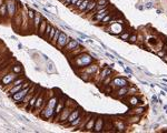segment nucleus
Returning <instances> with one entry per match:
<instances>
[{
	"mask_svg": "<svg viewBox=\"0 0 167 133\" xmlns=\"http://www.w3.org/2000/svg\"><path fill=\"white\" fill-rule=\"evenodd\" d=\"M72 59H75L74 65H76V67H75L76 71L85 68V67H87V65H89L90 63H93V62L95 61V59L89 54V52H87V51L83 52V53H80V54H78L77 57H75V58H72Z\"/></svg>",
	"mask_w": 167,
	"mask_h": 133,
	"instance_id": "1",
	"label": "nucleus"
},
{
	"mask_svg": "<svg viewBox=\"0 0 167 133\" xmlns=\"http://www.w3.org/2000/svg\"><path fill=\"white\" fill-rule=\"evenodd\" d=\"M77 107H78V105L76 103H74L71 107H69V102H66V105H65L64 110L61 111L60 114H59V115H58V117L55 119L56 122L59 123V124H64L65 122H66V120L68 119V117L70 115V113L74 111V109H76Z\"/></svg>",
	"mask_w": 167,
	"mask_h": 133,
	"instance_id": "2",
	"label": "nucleus"
},
{
	"mask_svg": "<svg viewBox=\"0 0 167 133\" xmlns=\"http://www.w3.org/2000/svg\"><path fill=\"white\" fill-rule=\"evenodd\" d=\"M110 10H111L110 9V5L109 6H107V7H105V8H103V9L98 10V11L93 16V18L90 19V21H91L94 25H97V26H98V23L101 21V19H103L104 17L110 12Z\"/></svg>",
	"mask_w": 167,
	"mask_h": 133,
	"instance_id": "3",
	"label": "nucleus"
},
{
	"mask_svg": "<svg viewBox=\"0 0 167 133\" xmlns=\"http://www.w3.org/2000/svg\"><path fill=\"white\" fill-rule=\"evenodd\" d=\"M111 73H114L112 68H110V67H108V65H104L103 68H100L99 74L96 75V77L94 78V80L97 82V84H99V83H101V82L105 80V78H106L107 75L111 74Z\"/></svg>",
	"mask_w": 167,
	"mask_h": 133,
	"instance_id": "4",
	"label": "nucleus"
},
{
	"mask_svg": "<svg viewBox=\"0 0 167 133\" xmlns=\"http://www.w3.org/2000/svg\"><path fill=\"white\" fill-rule=\"evenodd\" d=\"M130 83L128 82V80L126 78H124V77H114V79L111 80V82H110V87H111L112 91L116 90V89L118 88H122V87H125V85H129Z\"/></svg>",
	"mask_w": 167,
	"mask_h": 133,
	"instance_id": "5",
	"label": "nucleus"
},
{
	"mask_svg": "<svg viewBox=\"0 0 167 133\" xmlns=\"http://www.w3.org/2000/svg\"><path fill=\"white\" fill-rule=\"evenodd\" d=\"M38 89V85L36 84H32L31 87H30V89H29L28 93L26 94V97L23 98V100L21 101V103H18L17 105L19 108H21V109H25V108L27 107V104H28V102L30 101V99H31L32 97H33V94L36 93V90Z\"/></svg>",
	"mask_w": 167,
	"mask_h": 133,
	"instance_id": "6",
	"label": "nucleus"
},
{
	"mask_svg": "<svg viewBox=\"0 0 167 133\" xmlns=\"http://www.w3.org/2000/svg\"><path fill=\"white\" fill-rule=\"evenodd\" d=\"M19 75H21V74H17L15 72L10 71L9 73H7L5 77H2V78L0 79V87H5V85L11 83V82H12L13 80H16Z\"/></svg>",
	"mask_w": 167,
	"mask_h": 133,
	"instance_id": "7",
	"label": "nucleus"
},
{
	"mask_svg": "<svg viewBox=\"0 0 167 133\" xmlns=\"http://www.w3.org/2000/svg\"><path fill=\"white\" fill-rule=\"evenodd\" d=\"M71 39H72V38H70L68 34H66L64 31H61L60 36H59V38H58V40H57V43H56V47H57L59 50H62V49L65 48V45L67 44Z\"/></svg>",
	"mask_w": 167,
	"mask_h": 133,
	"instance_id": "8",
	"label": "nucleus"
},
{
	"mask_svg": "<svg viewBox=\"0 0 167 133\" xmlns=\"http://www.w3.org/2000/svg\"><path fill=\"white\" fill-rule=\"evenodd\" d=\"M29 89H30V87L29 88H26V89H21L20 91H18L17 93H15V94H12V95H10V99L15 102L16 104H18V103H20L21 101L23 100V98L26 97V94L28 93V91H29Z\"/></svg>",
	"mask_w": 167,
	"mask_h": 133,
	"instance_id": "9",
	"label": "nucleus"
},
{
	"mask_svg": "<svg viewBox=\"0 0 167 133\" xmlns=\"http://www.w3.org/2000/svg\"><path fill=\"white\" fill-rule=\"evenodd\" d=\"M124 102L128 104L130 108L136 107V105H144V104L141 103V102H143V101H141V98L139 97L138 94L130 95V97H128L127 99H125V100H124Z\"/></svg>",
	"mask_w": 167,
	"mask_h": 133,
	"instance_id": "10",
	"label": "nucleus"
},
{
	"mask_svg": "<svg viewBox=\"0 0 167 133\" xmlns=\"http://www.w3.org/2000/svg\"><path fill=\"white\" fill-rule=\"evenodd\" d=\"M7 5V11H8V18L12 19L15 15L17 13V7H16V1L15 0H5Z\"/></svg>",
	"mask_w": 167,
	"mask_h": 133,
	"instance_id": "11",
	"label": "nucleus"
},
{
	"mask_svg": "<svg viewBox=\"0 0 167 133\" xmlns=\"http://www.w3.org/2000/svg\"><path fill=\"white\" fill-rule=\"evenodd\" d=\"M66 100H67V98H59L58 99V102H57V105L55 108V111H54V115H52V120H55L56 118L60 114V112L64 110L65 105H66ZM51 120V121H52Z\"/></svg>",
	"mask_w": 167,
	"mask_h": 133,
	"instance_id": "12",
	"label": "nucleus"
},
{
	"mask_svg": "<svg viewBox=\"0 0 167 133\" xmlns=\"http://www.w3.org/2000/svg\"><path fill=\"white\" fill-rule=\"evenodd\" d=\"M81 113H83V110H81V108H80V107H77L76 109H74V111H72V112L70 113V115L68 117V119L66 120V122H65V123L62 124V125L67 128L68 124L71 123V122H72V121H74L75 119H77V118L79 117V115H80Z\"/></svg>",
	"mask_w": 167,
	"mask_h": 133,
	"instance_id": "13",
	"label": "nucleus"
},
{
	"mask_svg": "<svg viewBox=\"0 0 167 133\" xmlns=\"http://www.w3.org/2000/svg\"><path fill=\"white\" fill-rule=\"evenodd\" d=\"M79 45H80V43L78 42L77 40L76 39H71L70 41H69V42L67 43V44L65 45V48L62 49V50H61V51L64 52V53H70V52H72L75 50V49L77 48V47H79Z\"/></svg>",
	"mask_w": 167,
	"mask_h": 133,
	"instance_id": "14",
	"label": "nucleus"
},
{
	"mask_svg": "<svg viewBox=\"0 0 167 133\" xmlns=\"http://www.w3.org/2000/svg\"><path fill=\"white\" fill-rule=\"evenodd\" d=\"M112 125L114 129H117V132H124L127 129V122L119 118V120H112Z\"/></svg>",
	"mask_w": 167,
	"mask_h": 133,
	"instance_id": "15",
	"label": "nucleus"
},
{
	"mask_svg": "<svg viewBox=\"0 0 167 133\" xmlns=\"http://www.w3.org/2000/svg\"><path fill=\"white\" fill-rule=\"evenodd\" d=\"M104 125H105V120L104 117L101 115H97L96 118V122H95V127H94L93 132H104Z\"/></svg>",
	"mask_w": 167,
	"mask_h": 133,
	"instance_id": "16",
	"label": "nucleus"
},
{
	"mask_svg": "<svg viewBox=\"0 0 167 133\" xmlns=\"http://www.w3.org/2000/svg\"><path fill=\"white\" fill-rule=\"evenodd\" d=\"M40 90H41V88H40V87H38V89L36 90V93L33 94V97L30 99V101H29L28 104H27V107L25 108V110H26L27 112H32V110H33V107H35V104H36V100H37V98H38L39 93H40Z\"/></svg>",
	"mask_w": 167,
	"mask_h": 133,
	"instance_id": "17",
	"label": "nucleus"
},
{
	"mask_svg": "<svg viewBox=\"0 0 167 133\" xmlns=\"http://www.w3.org/2000/svg\"><path fill=\"white\" fill-rule=\"evenodd\" d=\"M146 112V108L145 105H136V107L130 108V110L127 112L126 114H136V115H143Z\"/></svg>",
	"mask_w": 167,
	"mask_h": 133,
	"instance_id": "18",
	"label": "nucleus"
},
{
	"mask_svg": "<svg viewBox=\"0 0 167 133\" xmlns=\"http://www.w3.org/2000/svg\"><path fill=\"white\" fill-rule=\"evenodd\" d=\"M42 19H44V17H42L41 13L36 12L35 18L32 19V26H33V31H35V32H37V30H38V28H39V25H40Z\"/></svg>",
	"mask_w": 167,
	"mask_h": 133,
	"instance_id": "19",
	"label": "nucleus"
},
{
	"mask_svg": "<svg viewBox=\"0 0 167 133\" xmlns=\"http://www.w3.org/2000/svg\"><path fill=\"white\" fill-rule=\"evenodd\" d=\"M49 21H47V20L44 18V19L41 20V22H40V25H39V28H38V30H37V34H38L40 38H42L44 37V33H45V31H46V27H47V23H48Z\"/></svg>",
	"mask_w": 167,
	"mask_h": 133,
	"instance_id": "20",
	"label": "nucleus"
},
{
	"mask_svg": "<svg viewBox=\"0 0 167 133\" xmlns=\"http://www.w3.org/2000/svg\"><path fill=\"white\" fill-rule=\"evenodd\" d=\"M96 118H97L96 114H93V115H91V118H90L89 121H88V123H87L86 127H85V131L93 132L94 127H95V122H96Z\"/></svg>",
	"mask_w": 167,
	"mask_h": 133,
	"instance_id": "21",
	"label": "nucleus"
},
{
	"mask_svg": "<svg viewBox=\"0 0 167 133\" xmlns=\"http://www.w3.org/2000/svg\"><path fill=\"white\" fill-rule=\"evenodd\" d=\"M126 117H128L126 119V122L127 123H130V124H135V123H138L140 121V115H136V114H125Z\"/></svg>",
	"mask_w": 167,
	"mask_h": 133,
	"instance_id": "22",
	"label": "nucleus"
},
{
	"mask_svg": "<svg viewBox=\"0 0 167 133\" xmlns=\"http://www.w3.org/2000/svg\"><path fill=\"white\" fill-rule=\"evenodd\" d=\"M85 112H84L83 111V113L80 114V115H79V117L77 118V119H75L74 121H72V122H71V123H69L67 125V128H71V129H76V128L78 127V125H79V124H80V122L81 121H83V119H84V117H85Z\"/></svg>",
	"mask_w": 167,
	"mask_h": 133,
	"instance_id": "23",
	"label": "nucleus"
},
{
	"mask_svg": "<svg viewBox=\"0 0 167 133\" xmlns=\"http://www.w3.org/2000/svg\"><path fill=\"white\" fill-rule=\"evenodd\" d=\"M91 115H93V113H86L85 114V117H84L83 121L80 122V124L78 125L75 130H83V129H85V127H86V124L88 123V121H89V119L91 118Z\"/></svg>",
	"mask_w": 167,
	"mask_h": 133,
	"instance_id": "24",
	"label": "nucleus"
},
{
	"mask_svg": "<svg viewBox=\"0 0 167 133\" xmlns=\"http://www.w3.org/2000/svg\"><path fill=\"white\" fill-rule=\"evenodd\" d=\"M12 72L17 73V74H23V68H22V64L19 63L18 61H15L12 64Z\"/></svg>",
	"mask_w": 167,
	"mask_h": 133,
	"instance_id": "25",
	"label": "nucleus"
},
{
	"mask_svg": "<svg viewBox=\"0 0 167 133\" xmlns=\"http://www.w3.org/2000/svg\"><path fill=\"white\" fill-rule=\"evenodd\" d=\"M86 51V49L84 48L83 45H79V47H77V48L75 49L72 52H70V53H68V55H69V59H72L75 58V57H77L78 54H80V53H83V52Z\"/></svg>",
	"mask_w": 167,
	"mask_h": 133,
	"instance_id": "26",
	"label": "nucleus"
},
{
	"mask_svg": "<svg viewBox=\"0 0 167 133\" xmlns=\"http://www.w3.org/2000/svg\"><path fill=\"white\" fill-rule=\"evenodd\" d=\"M96 6H97V0H91V1L88 3L87 8L84 10V12L81 13V16H86L87 13H89L90 11H93V10L95 9V7H96Z\"/></svg>",
	"mask_w": 167,
	"mask_h": 133,
	"instance_id": "27",
	"label": "nucleus"
},
{
	"mask_svg": "<svg viewBox=\"0 0 167 133\" xmlns=\"http://www.w3.org/2000/svg\"><path fill=\"white\" fill-rule=\"evenodd\" d=\"M8 17V11H7V5L6 2H3L0 6V18L1 19H6Z\"/></svg>",
	"mask_w": 167,
	"mask_h": 133,
	"instance_id": "28",
	"label": "nucleus"
},
{
	"mask_svg": "<svg viewBox=\"0 0 167 133\" xmlns=\"http://www.w3.org/2000/svg\"><path fill=\"white\" fill-rule=\"evenodd\" d=\"M133 31H127V30H124L122 33H119L117 37H119V39L122 40V41H128L129 37H130V34H132Z\"/></svg>",
	"mask_w": 167,
	"mask_h": 133,
	"instance_id": "29",
	"label": "nucleus"
},
{
	"mask_svg": "<svg viewBox=\"0 0 167 133\" xmlns=\"http://www.w3.org/2000/svg\"><path fill=\"white\" fill-rule=\"evenodd\" d=\"M22 89V83L21 84H18V85H15V87H12V88L10 89L8 92H7V94H8V97H10V95H12V94L17 93L18 91H20Z\"/></svg>",
	"mask_w": 167,
	"mask_h": 133,
	"instance_id": "30",
	"label": "nucleus"
},
{
	"mask_svg": "<svg viewBox=\"0 0 167 133\" xmlns=\"http://www.w3.org/2000/svg\"><path fill=\"white\" fill-rule=\"evenodd\" d=\"M78 75L80 77V79H83L85 82H90L91 80H93V77L89 74H87V73H85V72H77Z\"/></svg>",
	"mask_w": 167,
	"mask_h": 133,
	"instance_id": "31",
	"label": "nucleus"
},
{
	"mask_svg": "<svg viewBox=\"0 0 167 133\" xmlns=\"http://www.w3.org/2000/svg\"><path fill=\"white\" fill-rule=\"evenodd\" d=\"M60 33H61V30L60 29H58L57 28V30H56V32H55V34H54V37H52V39H51V41H50V44H52V45H55L56 47V43H57V40H58V38H59V36H60Z\"/></svg>",
	"mask_w": 167,
	"mask_h": 133,
	"instance_id": "32",
	"label": "nucleus"
},
{
	"mask_svg": "<svg viewBox=\"0 0 167 133\" xmlns=\"http://www.w3.org/2000/svg\"><path fill=\"white\" fill-rule=\"evenodd\" d=\"M90 1H91V0H84L83 3L80 5V7H79V8L77 9V12L79 13V15H81V13L84 12V10L87 8V6H88V3H89Z\"/></svg>",
	"mask_w": 167,
	"mask_h": 133,
	"instance_id": "33",
	"label": "nucleus"
},
{
	"mask_svg": "<svg viewBox=\"0 0 167 133\" xmlns=\"http://www.w3.org/2000/svg\"><path fill=\"white\" fill-rule=\"evenodd\" d=\"M51 28H52V25L50 22L47 23V27H46V31L45 33H44V37H42V39L44 40H48V37H49V33H50V31H51Z\"/></svg>",
	"mask_w": 167,
	"mask_h": 133,
	"instance_id": "34",
	"label": "nucleus"
},
{
	"mask_svg": "<svg viewBox=\"0 0 167 133\" xmlns=\"http://www.w3.org/2000/svg\"><path fill=\"white\" fill-rule=\"evenodd\" d=\"M115 74H116V72H114V73H111V74H109V75H107L106 78H105V80L101 82L104 87H106V85H109V84H110V82H111V80L114 79Z\"/></svg>",
	"mask_w": 167,
	"mask_h": 133,
	"instance_id": "35",
	"label": "nucleus"
},
{
	"mask_svg": "<svg viewBox=\"0 0 167 133\" xmlns=\"http://www.w3.org/2000/svg\"><path fill=\"white\" fill-rule=\"evenodd\" d=\"M35 15H36V11L33 9H31L30 7H27V16H28V19L29 20H32L35 18Z\"/></svg>",
	"mask_w": 167,
	"mask_h": 133,
	"instance_id": "36",
	"label": "nucleus"
},
{
	"mask_svg": "<svg viewBox=\"0 0 167 133\" xmlns=\"http://www.w3.org/2000/svg\"><path fill=\"white\" fill-rule=\"evenodd\" d=\"M128 42L137 43V33H136V31H133L132 32V34H130V37H129V39H128Z\"/></svg>",
	"mask_w": 167,
	"mask_h": 133,
	"instance_id": "37",
	"label": "nucleus"
},
{
	"mask_svg": "<svg viewBox=\"0 0 167 133\" xmlns=\"http://www.w3.org/2000/svg\"><path fill=\"white\" fill-rule=\"evenodd\" d=\"M47 7H48V11L51 13L52 16H56V15H57V9H56V8L52 6V5H50V3H47Z\"/></svg>",
	"mask_w": 167,
	"mask_h": 133,
	"instance_id": "38",
	"label": "nucleus"
},
{
	"mask_svg": "<svg viewBox=\"0 0 167 133\" xmlns=\"http://www.w3.org/2000/svg\"><path fill=\"white\" fill-rule=\"evenodd\" d=\"M56 30H57V28L56 27H54L52 26V28H51V31H50V33H49V37H48V42H50L51 41V39H52V37H54V34H55V32H56Z\"/></svg>",
	"mask_w": 167,
	"mask_h": 133,
	"instance_id": "39",
	"label": "nucleus"
},
{
	"mask_svg": "<svg viewBox=\"0 0 167 133\" xmlns=\"http://www.w3.org/2000/svg\"><path fill=\"white\" fill-rule=\"evenodd\" d=\"M32 83L30 81H29L28 79H26L25 81L22 82V89H26V88H29V87H31Z\"/></svg>",
	"mask_w": 167,
	"mask_h": 133,
	"instance_id": "40",
	"label": "nucleus"
},
{
	"mask_svg": "<svg viewBox=\"0 0 167 133\" xmlns=\"http://www.w3.org/2000/svg\"><path fill=\"white\" fill-rule=\"evenodd\" d=\"M144 41H146V40H145V37L143 36V34L137 33V43H143Z\"/></svg>",
	"mask_w": 167,
	"mask_h": 133,
	"instance_id": "41",
	"label": "nucleus"
},
{
	"mask_svg": "<svg viewBox=\"0 0 167 133\" xmlns=\"http://www.w3.org/2000/svg\"><path fill=\"white\" fill-rule=\"evenodd\" d=\"M10 55H12V54H11L9 51L6 52V53H3V54H1V55H0V62L2 61V60H5L6 58H8V57H10Z\"/></svg>",
	"mask_w": 167,
	"mask_h": 133,
	"instance_id": "42",
	"label": "nucleus"
},
{
	"mask_svg": "<svg viewBox=\"0 0 167 133\" xmlns=\"http://www.w3.org/2000/svg\"><path fill=\"white\" fill-rule=\"evenodd\" d=\"M166 53H167V51H166V50H164V49H161V50H159V51H158L157 53H156V54H157V55H159L161 58H163V57H164V55L166 54Z\"/></svg>",
	"mask_w": 167,
	"mask_h": 133,
	"instance_id": "43",
	"label": "nucleus"
},
{
	"mask_svg": "<svg viewBox=\"0 0 167 133\" xmlns=\"http://www.w3.org/2000/svg\"><path fill=\"white\" fill-rule=\"evenodd\" d=\"M8 51H9V50L7 49V47H6V45L3 44L2 47L0 48V55H1V54H3V53H6V52H8Z\"/></svg>",
	"mask_w": 167,
	"mask_h": 133,
	"instance_id": "44",
	"label": "nucleus"
},
{
	"mask_svg": "<svg viewBox=\"0 0 167 133\" xmlns=\"http://www.w3.org/2000/svg\"><path fill=\"white\" fill-rule=\"evenodd\" d=\"M125 71H126V73H128V78H130L133 75V71H132V69L130 68H128V67H125Z\"/></svg>",
	"mask_w": 167,
	"mask_h": 133,
	"instance_id": "45",
	"label": "nucleus"
},
{
	"mask_svg": "<svg viewBox=\"0 0 167 133\" xmlns=\"http://www.w3.org/2000/svg\"><path fill=\"white\" fill-rule=\"evenodd\" d=\"M78 33V36H79V37H80V38H81V39H89V37H88V36H87V34H85V33H81V32H77Z\"/></svg>",
	"mask_w": 167,
	"mask_h": 133,
	"instance_id": "46",
	"label": "nucleus"
},
{
	"mask_svg": "<svg viewBox=\"0 0 167 133\" xmlns=\"http://www.w3.org/2000/svg\"><path fill=\"white\" fill-rule=\"evenodd\" d=\"M145 8L146 9H151V8H154V3L153 2H147L145 5Z\"/></svg>",
	"mask_w": 167,
	"mask_h": 133,
	"instance_id": "47",
	"label": "nucleus"
},
{
	"mask_svg": "<svg viewBox=\"0 0 167 133\" xmlns=\"http://www.w3.org/2000/svg\"><path fill=\"white\" fill-rule=\"evenodd\" d=\"M54 70H55V69H54V64H52V62H51V61H49V71L52 72Z\"/></svg>",
	"mask_w": 167,
	"mask_h": 133,
	"instance_id": "48",
	"label": "nucleus"
},
{
	"mask_svg": "<svg viewBox=\"0 0 167 133\" xmlns=\"http://www.w3.org/2000/svg\"><path fill=\"white\" fill-rule=\"evenodd\" d=\"M105 54H106V57H108V58H109L110 60H115V57H114L112 54H110V53H108V52H106Z\"/></svg>",
	"mask_w": 167,
	"mask_h": 133,
	"instance_id": "49",
	"label": "nucleus"
},
{
	"mask_svg": "<svg viewBox=\"0 0 167 133\" xmlns=\"http://www.w3.org/2000/svg\"><path fill=\"white\" fill-rule=\"evenodd\" d=\"M89 54L91 55V57H93V58L95 59V60H97V59H98V55H97L96 53H94V52H89Z\"/></svg>",
	"mask_w": 167,
	"mask_h": 133,
	"instance_id": "50",
	"label": "nucleus"
},
{
	"mask_svg": "<svg viewBox=\"0 0 167 133\" xmlns=\"http://www.w3.org/2000/svg\"><path fill=\"white\" fill-rule=\"evenodd\" d=\"M151 99H153V101H154V102H158V99H157V97H156V95H153V98H151Z\"/></svg>",
	"mask_w": 167,
	"mask_h": 133,
	"instance_id": "51",
	"label": "nucleus"
},
{
	"mask_svg": "<svg viewBox=\"0 0 167 133\" xmlns=\"http://www.w3.org/2000/svg\"><path fill=\"white\" fill-rule=\"evenodd\" d=\"M161 59H163V61H164V62H166V63H167V53H166V54H165V55H164V57H163V58H161Z\"/></svg>",
	"mask_w": 167,
	"mask_h": 133,
	"instance_id": "52",
	"label": "nucleus"
},
{
	"mask_svg": "<svg viewBox=\"0 0 167 133\" xmlns=\"http://www.w3.org/2000/svg\"><path fill=\"white\" fill-rule=\"evenodd\" d=\"M136 7H137V8H138V9H139V10H143V9H144V8H145V7H143V6H140V5H137V6H136Z\"/></svg>",
	"mask_w": 167,
	"mask_h": 133,
	"instance_id": "53",
	"label": "nucleus"
},
{
	"mask_svg": "<svg viewBox=\"0 0 167 133\" xmlns=\"http://www.w3.org/2000/svg\"><path fill=\"white\" fill-rule=\"evenodd\" d=\"M33 7H35L36 9H39V5H37V3H33Z\"/></svg>",
	"mask_w": 167,
	"mask_h": 133,
	"instance_id": "54",
	"label": "nucleus"
},
{
	"mask_svg": "<svg viewBox=\"0 0 167 133\" xmlns=\"http://www.w3.org/2000/svg\"><path fill=\"white\" fill-rule=\"evenodd\" d=\"M118 63L120 65H122V67H124V63H122V61H120V60H118Z\"/></svg>",
	"mask_w": 167,
	"mask_h": 133,
	"instance_id": "55",
	"label": "nucleus"
},
{
	"mask_svg": "<svg viewBox=\"0 0 167 133\" xmlns=\"http://www.w3.org/2000/svg\"><path fill=\"white\" fill-rule=\"evenodd\" d=\"M163 89H164V91H165V92H167V87H166V84H165L164 87H163Z\"/></svg>",
	"mask_w": 167,
	"mask_h": 133,
	"instance_id": "56",
	"label": "nucleus"
},
{
	"mask_svg": "<svg viewBox=\"0 0 167 133\" xmlns=\"http://www.w3.org/2000/svg\"><path fill=\"white\" fill-rule=\"evenodd\" d=\"M18 48H19V49H22V44H21V43H19V44H18Z\"/></svg>",
	"mask_w": 167,
	"mask_h": 133,
	"instance_id": "57",
	"label": "nucleus"
},
{
	"mask_svg": "<svg viewBox=\"0 0 167 133\" xmlns=\"http://www.w3.org/2000/svg\"><path fill=\"white\" fill-rule=\"evenodd\" d=\"M3 45V43H2V41H1V40H0V48H1V47H2Z\"/></svg>",
	"mask_w": 167,
	"mask_h": 133,
	"instance_id": "58",
	"label": "nucleus"
},
{
	"mask_svg": "<svg viewBox=\"0 0 167 133\" xmlns=\"http://www.w3.org/2000/svg\"><path fill=\"white\" fill-rule=\"evenodd\" d=\"M36 1H39V0H36Z\"/></svg>",
	"mask_w": 167,
	"mask_h": 133,
	"instance_id": "59",
	"label": "nucleus"
}]
</instances>
